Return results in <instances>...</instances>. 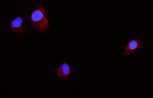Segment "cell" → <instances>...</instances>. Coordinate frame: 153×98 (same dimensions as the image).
Returning a JSON list of instances; mask_svg holds the SVG:
<instances>
[{
    "instance_id": "277c9868",
    "label": "cell",
    "mask_w": 153,
    "mask_h": 98,
    "mask_svg": "<svg viewBox=\"0 0 153 98\" xmlns=\"http://www.w3.org/2000/svg\"><path fill=\"white\" fill-rule=\"evenodd\" d=\"M70 67L66 62L63 63L57 69V75L60 78L67 79L71 73Z\"/></svg>"
},
{
    "instance_id": "3957f363",
    "label": "cell",
    "mask_w": 153,
    "mask_h": 98,
    "mask_svg": "<svg viewBox=\"0 0 153 98\" xmlns=\"http://www.w3.org/2000/svg\"><path fill=\"white\" fill-rule=\"evenodd\" d=\"M143 43V41L141 39H138V38H135L131 41L125 49L123 53L124 57L139 49L141 47Z\"/></svg>"
},
{
    "instance_id": "7a4b0ae2",
    "label": "cell",
    "mask_w": 153,
    "mask_h": 98,
    "mask_svg": "<svg viewBox=\"0 0 153 98\" xmlns=\"http://www.w3.org/2000/svg\"><path fill=\"white\" fill-rule=\"evenodd\" d=\"M10 26L12 31L16 34L19 35L20 38H22L25 32V28L22 24L21 18H16L13 21H11Z\"/></svg>"
},
{
    "instance_id": "6da1fadb",
    "label": "cell",
    "mask_w": 153,
    "mask_h": 98,
    "mask_svg": "<svg viewBox=\"0 0 153 98\" xmlns=\"http://www.w3.org/2000/svg\"><path fill=\"white\" fill-rule=\"evenodd\" d=\"M30 19L32 25L38 32H43L49 29L47 12L42 4L33 12Z\"/></svg>"
}]
</instances>
